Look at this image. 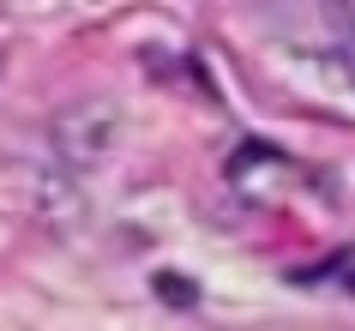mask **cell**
<instances>
[]
</instances>
